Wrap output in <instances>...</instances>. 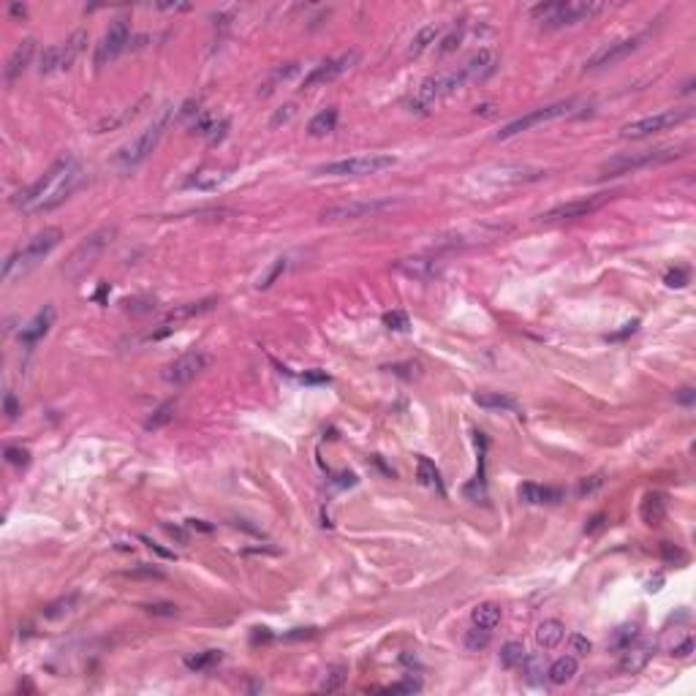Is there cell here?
<instances>
[{"instance_id":"cell-1","label":"cell","mask_w":696,"mask_h":696,"mask_svg":"<svg viewBox=\"0 0 696 696\" xmlns=\"http://www.w3.org/2000/svg\"><path fill=\"white\" fill-rule=\"evenodd\" d=\"M85 166L74 156H60L55 160L31 188L19 193L17 207H22L25 213H49L55 207H60L65 199L85 183Z\"/></svg>"},{"instance_id":"cell-2","label":"cell","mask_w":696,"mask_h":696,"mask_svg":"<svg viewBox=\"0 0 696 696\" xmlns=\"http://www.w3.org/2000/svg\"><path fill=\"white\" fill-rule=\"evenodd\" d=\"M60 240H63V231L58 226H49L44 231H38L33 240H28L25 248L14 251L3 261V283H11L14 278H22L25 272H31L38 261H44L47 256L60 245Z\"/></svg>"},{"instance_id":"cell-3","label":"cell","mask_w":696,"mask_h":696,"mask_svg":"<svg viewBox=\"0 0 696 696\" xmlns=\"http://www.w3.org/2000/svg\"><path fill=\"white\" fill-rule=\"evenodd\" d=\"M604 8H606L604 3H593V0H555V3L533 6L531 14L544 28H566V25H577L602 14Z\"/></svg>"},{"instance_id":"cell-4","label":"cell","mask_w":696,"mask_h":696,"mask_svg":"<svg viewBox=\"0 0 696 696\" xmlns=\"http://www.w3.org/2000/svg\"><path fill=\"white\" fill-rule=\"evenodd\" d=\"M172 115H174V109H172V106H163L150 126L144 128V131H139L131 142H126V144L117 150L115 163H117L120 169H133V166H139L142 160H147V156L156 150V144L160 142V136H163V131L169 126Z\"/></svg>"},{"instance_id":"cell-5","label":"cell","mask_w":696,"mask_h":696,"mask_svg":"<svg viewBox=\"0 0 696 696\" xmlns=\"http://www.w3.org/2000/svg\"><path fill=\"white\" fill-rule=\"evenodd\" d=\"M115 234H117L115 226H103V229L93 231L90 237H85V240L74 248V254L68 256V261H65V267H63L65 278H82L95 261L101 258V254L109 248V242L115 240Z\"/></svg>"},{"instance_id":"cell-6","label":"cell","mask_w":696,"mask_h":696,"mask_svg":"<svg viewBox=\"0 0 696 696\" xmlns=\"http://www.w3.org/2000/svg\"><path fill=\"white\" fill-rule=\"evenodd\" d=\"M683 153L677 150H639V153H620L615 158L604 160L602 169H599V177L606 180V177H620V174H629V172H636V169H645V166H656V163H666L672 158H680Z\"/></svg>"},{"instance_id":"cell-7","label":"cell","mask_w":696,"mask_h":696,"mask_svg":"<svg viewBox=\"0 0 696 696\" xmlns=\"http://www.w3.org/2000/svg\"><path fill=\"white\" fill-rule=\"evenodd\" d=\"M397 163L395 156L386 153H370V156H356V158H343L335 163H326L318 169V174L329 177H365V174H381Z\"/></svg>"},{"instance_id":"cell-8","label":"cell","mask_w":696,"mask_h":696,"mask_svg":"<svg viewBox=\"0 0 696 696\" xmlns=\"http://www.w3.org/2000/svg\"><path fill=\"white\" fill-rule=\"evenodd\" d=\"M465 85H468V76L463 74V68L443 71V74H436V76H430V79H424V82L419 85V90H416L411 103L416 109H427V106H433L436 101L451 95L454 90H460V88H465Z\"/></svg>"},{"instance_id":"cell-9","label":"cell","mask_w":696,"mask_h":696,"mask_svg":"<svg viewBox=\"0 0 696 696\" xmlns=\"http://www.w3.org/2000/svg\"><path fill=\"white\" fill-rule=\"evenodd\" d=\"M85 41H88V33L76 31L65 44H52L41 52V60H38V71L41 74H55V71H65L71 68L76 55L85 49Z\"/></svg>"},{"instance_id":"cell-10","label":"cell","mask_w":696,"mask_h":696,"mask_svg":"<svg viewBox=\"0 0 696 696\" xmlns=\"http://www.w3.org/2000/svg\"><path fill=\"white\" fill-rule=\"evenodd\" d=\"M694 112L686 106V109H666V112H658V115H650V117H642V120H633L629 126L620 128V136L623 139H645V136H653L658 131H666V128L680 126L683 120H688Z\"/></svg>"},{"instance_id":"cell-11","label":"cell","mask_w":696,"mask_h":696,"mask_svg":"<svg viewBox=\"0 0 696 696\" xmlns=\"http://www.w3.org/2000/svg\"><path fill=\"white\" fill-rule=\"evenodd\" d=\"M574 106H577V101H558V103H549V106L533 109V112H528V115H522V117H517V120L506 123V126L498 131V139H508V136H517V133H522V131H531V128H536V126H544V123H549V120L566 117V115H571V109H574Z\"/></svg>"},{"instance_id":"cell-12","label":"cell","mask_w":696,"mask_h":696,"mask_svg":"<svg viewBox=\"0 0 696 696\" xmlns=\"http://www.w3.org/2000/svg\"><path fill=\"white\" fill-rule=\"evenodd\" d=\"M131 44V25L128 19H115V25L103 33V38L95 47V68H106L109 63H115L126 47Z\"/></svg>"},{"instance_id":"cell-13","label":"cell","mask_w":696,"mask_h":696,"mask_svg":"<svg viewBox=\"0 0 696 696\" xmlns=\"http://www.w3.org/2000/svg\"><path fill=\"white\" fill-rule=\"evenodd\" d=\"M395 201L392 199H356V201H343V204H332L321 213L324 221H354V218H367L376 215L381 210H389Z\"/></svg>"},{"instance_id":"cell-14","label":"cell","mask_w":696,"mask_h":696,"mask_svg":"<svg viewBox=\"0 0 696 696\" xmlns=\"http://www.w3.org/2000/svg\"><path fill=\"white\" fill-rule=\"evenodd\" d=\"M207 365H210V356H207L204 351H188V354L177 356L172 365H166L163 381H169V383H174V386H185V383H190L196 376H201V373L207 370Z\"/></svg>"},{"instance_id":"cell-15","label":"cell","mask_w":696,"mask_h":696,"mask_svg":"<svg viewBox=\"0 0 696 696\" xmlns=\"http://www.w3.org/2000/svg\"><path fill=\"white\" fill-rule=\"evenodd\" d=\"M612 196H596V199H579V201H566V204H558L547 213L538 215V221L544 223H558V221H574V218H585L590 213H596L602 204H606Z\"/></svg>"},{"instance_id":"cell-16","label":"cell","mask_w":696,"mask_h":696,"mask_svg":"<svg viewBox=\"0 0 696 696\" xmlns=\"http://www.w3.org/2000/svg\"><path fill=\"white\" fill-rule=\"evenodd\" d=\"M359 60V55L356 52H346V55H340V58H329V60H324V63H318L308 76H305V82H302V88L305 90H310V88H316V85H326V82H335L340 74H346L351 65Z\"/></svg>"},{"instance_id":"cell-17","label":"cell","mask_w":696,"mask_h":696,"mask_svg":"<svg viewBox=\"0 0 696 696\" xmlns=\"http://www.w3.org/2000/svg\"><path fill=\"white\" fill-rule=\"evenodd\" d=\"M639 41H642L639 35H631V38H620V41L604 47L602 52H596V55L588 60V68L596 71V68H606V65H615V63H620V60H626L631 52L639 49Z\"/></svg>"},{"instance_id":"cell-18","label":"cell","mask_w":696,"mask_h":696,"mask_svg":"<svg viewBox=\"0 0 696 696\" xmlns=\"http://www.w3.org/2000/svg\"><path fill=\"white\" fill-rule=\"evenodd\" d=\"M33 55H35V41H33V38H25V41H19V44L14 47V52H11L8 60H6V71H3L6 85H14V82L28 71Z\"/></svg>"},{"instance_id":"cell-19","label":"cell","mask_w":696,"mask_h":696,"mask_svg":"<svg viewBox=\"0 0 696 696\" xmlns=\"http://www.w3.org/2000/svg\"><path fill=\"white\" fill-rule=\"evenodd\" d=\"M52 324H55V308L52 305H44L35 316L28 321V326H22V332H19V340H22V346H35L49 329H52Z\"/></svg>"},{"instance_id":"cell-20","label":"cell","mask_w":696,"mask_h":696,"mask_svg":"<svg viewBox=\"0 0 696 696\" xmlns=\"http://www.w3.org/2000/svg\"><path fill=\"white\" fill-rule=\"evenodd\" d=\"M397 270L408 278H416V281H433L441 275L443 264L436 258H406L397 264Z\"/></svg>"},{"instance_id":"cell-21","label":"cell","mask_w":696,"mask_h":696,"mask_svg":"<svg viewBox=\"0 0 696 696\" xmlns=\"http://www.w3.org/2000/svg\"><path fill=\"white\" fill-rule=\"evenodd\" d=\"M650 656H653V645L650 642H639V645H629L626 650H623V661H620V669L626 672V674H636V672H642L647 661H650Z\"/></svg>"},{"instance_id":"cell-22","label":"cell","mask_w":696,"mask_h":696,"mask_svg":"<svg viewBox=\"0 0 696 696\" xmlns=\"http://www.w3.org/2000/svg\"><path fill=\"white\" fill-rule=\"evenodd\" d=\"M520 501L531 504V506H538V504H558L563 501V490H555V487H541V484H533V481H525L520 487Z\"/></svg>"},{"instance_id":"cell-23","label":"cell","mask_w":696,"mask_h":696,"mask_svg":"<svg viewBox=\"0 0 696 696\" xmlns=\"http://www.w3.org/2000/svg\"><path fill=\"white\" fill-rule=\"evenodd\" d=\"M226 180H229V172H223V169H201V172L190 174L183 185H185V188H196V190H215L218 185H223Z\"/></svg>"},{"instance_id":"cell-24","label":"cell","mask_w":696,"mask_h":696,"mask_svg":"<svg viewBox=\"0 0 696 696\" xmlns=\"http://www.w3.org/2000/svg\"><path fill=\"white\" fill-rule=\"evenodd\" d=\"M492 63H495V55L490 49H481V52H476L474 58H468L460 68L468 76V82H476V79H481V76H487L492 71Z\"/></svg>"},{"instance_id":"cell-25","label":"cell","mask_w":696,"mask_h":696,"mask_svg":"<svg viewBox=\"0 0 696 696\" xmlns=\"http://www.w3.org/2000/svg\"><path fill=\"white\" fill-rule=\"evenodd\" d=\"M563 639H566V626L561 620H544L536 629V642L538 647H544V650L558 647Z\"/></svg>"},{"instance_id":"cell-26","label":"cell","mask_w":696,"mask_h":696,"mask_svg":"<svg viewBox=\"0 0 696 696\" xmlns=\"http://www.w3.org/2000/svg\"><path fill=\"white\" fill-rule=\"evenodd\" d=\"M215 305H218V299H215V297H210V299H201V302H188V305H180V308H174V310H169V313H166V324H177V321H185V318L201 316V313H210V310H213Z\"/></svg>"},{"instance_id":"cell-27","label":"cell","mask_w":696,"mask_h":696,"mask_svg":"<svg viewBox=\"0 0 696 696\" xmlns=\"http://www.w3.org/2000/svg\"><path fill=\"white\" fill-rule=\"evenodd\" d=\"M474 403L487 408V411H514L517 408V400L511 395H504V392H476Z\"/></svg>"},{"instance_id":"cell-28","label":"cell","mask_w":696,"mask_h":696,"mask_svg":"<svg viewBox=\"0 0 696 696\" xmlns=\"http://www.w3.org/2000/svg\"><path fill=\"white\" fill-rule=\"evenodd\" d=\"M666 517V504H664V495H658V492H650L647 498H645V504H642V520L650 525V528H656V525H661Z\"/></svg>"},{"instance_id":"cell-29","label":"cell","mask_w":696,"mask_h":696,"mask_svg":"<svg viewBox=\"0 0 696 696\" xmlns=\"http://www.w3.org/2000/svg\"><path fill=\"white\" fill-rule=\"evenodd\" d=\"M577 669H579V664H577V658L574 656H563V658H558L555 664L549 666V683L552 686H566L569 680H574V674H577Z\"/></svg>"},{"instance_id":"cell-30","label":"cell","mask_w":696,"mask_h":696,"mask_svg":"<svg viewBox=\"0 0 696 696\" xmlns=\"http://www.w3.org/2000/svg\"><path fill=\"white\" fill-rule=\"evenodd\" d=\"M471 620H474V626H479V629L492 631V629L501 623V606H498V604H492V602L479 604L474 612H471Z\"/></svg>"},{"instance_id":"cell-31","label":"cell","mask_w":696,"mask_h":696,"mask_svg":"<svg viewBox=\"0 0 696 696\" xmlns=\"http://www.w3.org/2000/svg\"><path fill=\"white\" fill-rule=\"evenodd\" d=\"M335 126H338V109L329 106V109H321L316 117L310 120L308 133H310V136H326V133L335 131Z\"/></svg>"},{"instance_id":"cell-32","label":"cell","mask_w":696,"mask_h":696,"mask_svg":"<svg viewBox=\"0 0 696 696\" xmlns=\"http://www.w3.org/2000/svg\"><path fill=\"white\" fill-rule=\"evenodd\" d=\"M416 476H419V481H422L424 487H430V490H438V492H443L441 474H438L436 463H430L427 457H419V460H416Z\"/></svg>"},{"instance_id":"cell-33","label":"cell","mask_w":696,"mask_h":696,"mask_svg":"<svg viewBox=\"0 0 696 696\" xmlns=\"http://www.w3.org/2000/svg\"><path fill=\"white\" fill-rule=\"evenodd\" d=\"M443 25H427V28H422V31L413 35L411 41V55H422L430 44H436V38L441 35Z\"/></svg>"},{"instance_id":"cell-34","label":"cell","mask_w":696,"mask_h":696,"mask_svg":"<svg viewBox=\"0 0 696 696\" xmlns=\"http://www.w3.org/2000/svg\"><path fill=\"white\" fill-rule=\"evenodd\" d=\"M223 658L221 650H204V653H196V656H188L185 658V666L193 669V672H204L210 666H215Z\"/></svg>"},{"instance_id":"cell-35","label":"cell","mask_w":696,"mask_h":696,"mask_svg":"<svg viewBox=\"0 0 696 696\" xmlns=\"http://www.w3.org/2000/svg\"><path fill=\"white\" fill-rule=\"evenodd\" d=\"M76 602H79V596H76V593H68V596L58 599V602L47 604V606H44V618H49V620L63 618V615H68V612L76 606Z\"/></svg>"},{"instance_id":"cell-36","label":"cell","mask_w":696,"mask_h":696,"mask_svg":"<svg viewBox=\"0 0 696 696\" xmlns=\"http://www.w3.org/2000/svg\"><path fill=\"white\" fill-rule=\"evenodd\" d=\"M522 661H525V647L520 642H506L501 650V664L506 669H517V666H522Z\"/></svg>"},{"instance_id":"cell-37","label":"cell","mask_w":696,"mask_h":696,"mask_svg":"<svg viewBox=\"0 0 696 696\" xmlns=\"http://www.w3.org/2000/svg\"><path fill=\"white\" fill-rule=\"evenodd\" d=\"M172 419H174V403H163V406H158V408L153 411V416L147 419V424H144V427H147L150 433H156V430H160V427H166Z\"/></svg>"},{"instance_id":"cell-38","label":"cell","mask_w":696,"mask_h":696,"mask_svg":"<svg viewBox=\"0 0 696 696\" xmlns=\"http://www.w3.org/2000/svg\"><path fill=\"white\" fill-rule=\"evenodd\" d=\"M487 645H490V631H487V629H479V626H474L471 631L465 633V647H468V650L479 653V650H484Z\"/></svg>"},{"instance_id":"cell-39","label":"cell","mask_w":696,"mask_h":696,"mask_svg":"<svg viewBox=\"0 0 696 696\" xmlns=\"http://www.w3.org/2000/svg\"><path fill=\"white\" fill-rule=\"evenodd\" d=\"M285 267H288V261H285V258H275V264H272V267L267 270V275H264V278H258L256 288H258V291L270 288V285L275 283V281H278V278H281V275L285 272Z\"/></svg>"},{"instance_id":"cell-40","label":"cell","mask_w":696,"mask_h":696,"mask_svg":"<svg viewBox=\"0 0 696 696\" xmlns=\"http://www.w3.org/2000/svg\"><path fill=\"white\" fill-rule=\"evenodd\" d=\"M343 683H346V669H343V666H335V669L326 674V680L321 683V691H340Z\"/></svg>"},{"instance_id":"cell-41","label":"cell","mask_w":696,"mask_h":696,"mask_svg":"<svg viewBox=\"0 0 696 696\" xmlns=\"http://www.w3.org/2000/svg\"><path fill=\"white\" fill-rule=\"evenodd\" d=\"M631 642H636V626H623V629H618V633H615L612 647L615 650H626Z\"/></svg>"},{"instance_id":"cell-42","label":"cell","mask_w":696,"mask_h":696,"mask_svg":"<svg viewBox=\"0 0 696 696\" xmlns=\"http://www.w3.org/2000/svg\"><path fill=\"white\" fill-rule=\"evenodd\" d=\"M383 324H386L389 329H395V332H406V329L411 326V321H408V316H406L403 310H392V313H383Z\"/></svg>"},{"instance_id":"cell-43","label":"cell","mask_w":696,"mask_h":696,"mask_svg":"<svg viewBox=\"0 0 696 696\" xmlns=\"http://www.w3.org/2000/svg\"><path fill=\"white\" fill-rule=\"evenodd\" d=\"M666 285H672V288H683V285L691 283V272L688 270H683V267H677V270H669L664 278Z\"/></svg>"},{"instance_id":"cell-44","label":"cell","mask_w":696,"mask_h":696,"mask_svg":"<svg viewBox=\"0 0 696 696\" xmlns=\"http://www.w3.org/2000/svg\"><path fill=\"white\" fill-rule=\"evenodd\" d=\"M460 41H463V28H451V33L441 38V47H438V52H441V55H449V52H454V49L460 47Z\"/></svg>"},{"instance_id":"cell-45","label":"cell","mask_w":696,"mask_h":696,"mask_svg":"<svg viewBox=\"0 0 696 696\" xmlns=\"http://www.w3.org/2000/svg\"><path fill=\"white\" fill-rule=\"evenodd\" d=\"M147 615H177L180 606L177 604H166V602H156V604H144L142 606Z\"/></svg>"},{"instance_id":"cell-46","label":"cell","mask_w":696,"mask_h":696,"mask_svg":"<svg viewBox=\"0 0 696 696\" xmlns=\"http://www.w3.org/2000/svg\"><path fill=\"white\" fill-rule=\"evenodd\" d=\"M6 460H8L11 465H28V463H31V454H28V449L8 446V449H6Z\"/></svg>"},{"instance_id":"cell-47","label":"cell","mask_w":696,"mask_h":696,"mask_svg":"<svg viewBox=\"0 0 696 696\" xmlns=\"http://www.w3.org/2000/svg\"><path fill=\"white\" fill-rule=\"evenodd\" d=\"M386 694H416V691H422V683H416V680H403V683H395V686H389V688H383Z\"/></svg>"},{"instance_id":"cell-48","label":"cell","mask_w":696,"mask_h":696,"mask_svg":"<svg viewBox=\"0 0 696 696\" xmlns=\"http://www.w3.org/2000/svg\"><path fill=\"white\" fill-rule=\"evenodd\" d=\"M661 555H664L666 563H683V561H686V552H683V549H677V547H674V544H669V541L661 544Z\"/></svg>"},{"instance_id":"cell-49","label":"cell","mask_w":696,"mask_h":696,"mask_svg":"<svg viewBox=\"0 0 696 696\" xmlns=\"http://www.w3.org/2000/svg\"><path fill=\"white\" fill-rule=\"evenodd\" d=\"M294 112H297V106H294V103H285V106H281V109L275 112V117H272V128H278L281 123H288V120L294 117Z\"/></svg>"},{"instance_id":"cell-50","label":"cell","mask_w":696,"mask_h":696,"mask_svg":"<svg viewBox=\"0 0 696 696\" xmlns=\"http://www.w3.org/2000/svg\"><path fill=\"white\" fill-rule=\"evenodd\" d=\"M569 642H571V653H577V656H588V653H590V642H588L585 636L574 633Z\"/></svg>"},{"instance_id":"cell-51","label":"cell","mask_w":696,"mask_h":696,"mask_svg":"<svg viewBox=\"0 0 696 696\" xmlns=\"http://www.w3.org/2000/svg\"><path fill=\"white\" fill-rule=\"evenodd\" d=\"M318 633V629H294V631L283 633L285 642H299V639H313Z\"/></svg>"},{"instance_id":"cell-52","label":"cell","mask_w":696,"mask_h":696,"mask_svg":"<svg viewBox=\"0 0 696 696\" xmlns=\"http://www.w3.org/2000/svg\"><path fill=\"white\" fill-rule=\"evenodd\" d=\"M3 408H6V416H8V419H17V416H19V406H17V397H14L11 392H6V397H3Z\"/></svg>"},{"instance_id":"cell-53","label":"cell","mask_w":696,"mask_h":696,"mask_svg":"<svg viewBox=\"0 0 696 696\" xmlns=\"http://www.w3.org/2000/svg\"><path fill=\"white\" fill-rule=\"evenodd\" d=\"M128 577H156V579H163V571L160 569H153V566H139V569L128 571Z\"/></svg>"},{"instance_id":"cell-54","label":"cell","mask_w":696,"mask_h":696,"mask_svg":"<svg viewBox=\"0 0 696 696\" xmlns=\"http://www.w3.org/2000/svg\"><path fill=\"white\" fill-rule=\"evenodd\" d=\"M604 479L602 476H590V479H582L579 481V495H585V492H593L596 487H602Z\"/></svg>"},{"instance_id":"cell-55","label":"cell","mask_w":696,"mask_h":696,"mask_svg":"<svg viewBox=\"0 0 696 696\" xmlns=\"http://www.w3.org/2000/svg\"><path fill=\"white\" fill-rule=\"evenodd\" d=\"M636 326H639V321H629V324H626V326H623L620 332H612V335H609L606 340H623V338H629V335H633V332H636Z\"/></svg>"},{"instance_id":"cell-56","label":"cell","mask_w":696,"mask_h":696,"mask_svg":"<svg viewBox=\"0 0 696 696\" xmlns=\"http://www.w3.org/2000/svg\"><path fill=\"white\" fill-rule=\"evenodd\" d=\"M226 128H229V120H226V117L215 123V128L210 131V142H213V144H215V142H221L223 136H226Z\"/></svg>"},{"instance_id":"cell-57","label":"cell","mask_w":696,"mask_h":696,"mask_svg":"<svg viewBox=\"0 0 696 696\" xmlns=\"http://www.w3.org/2000/svg\"><path fill=\"white\" fill-rule=\"evenodd\" d=\"M691 653H694V639H686L683 645L672 647V656H677V658H686V656H691Z\"/></svg>"},{"instance_id":"cell-58","label":"cell","mask_w":696,"mask_h":696,"mask_svg":"<svg viewBox=\"0 0 696 696\" xmlns=\"http://www.w3.org/2000/svg\"><path fill=\"white\" fill-rule=\"evenodd\" d=\"M696 400V392L691 386H686V389H680V395H677V403H683V406H691Z\"/></svg>"},{"instance_id":"cell-59","label":"cell","mask_w":696,"mask_h":696,"mask_svg":"<svg viewBox=\"0 0 696 696\" xmlns=\"http://www.w3.org/2000/svg\"><path fill=\"white\" fill-rule=\"evenodd\" d=\"M185 525H188L190 531H204V533H210V531H213V525H207L204 520H188Z\"/></svg>"},{"instance_id":"cell-60","label":"cell","mask_w":696,"mask_h":696,"mask_svg":"<svg viewBox=\"0 0 696 696\" xmlns=\"http://www.w3.org/2000/svg\"><path fill=\"white\" fill-rule=\"evenodd\" d=\"M193 112H199V101H193V98H190V101H185V103H183V109H180V117H188V115H193Z\"/></svg>"},{"instance_id":"cell-61","label":"cell","mask_w":696,"mask_h":696,"mask_svg":"<svg viewBox=\"0 0 696 696\" xmlns=\"http://www.w3.org/2000/svg\"><path fill=\"white\" fill-rule=\"evenodd\" d=\"M302 381H308V383H326L329 376H326V373H305Z\"/></svg>"},{"instance_id":"cell-62","label":"cell","mask_w":696,"mask_h":696,"mask_svg":"<svg viewBox=\"0 0 696 696\" xmlns=\"http://www.w3.org/2000/svg\"><path fill=\"white\" fill-rule=\"evenodd\" d=\"M602 525H604V514H596V517H593V520H590V525H588V528H585V531H588V533H593V531H599V528H602Z\"/></svg>"},{"instance_id":"cell-63","label":"cell","mask_w":696,"mask_h":696,"mask_svg":"<svg viewBox=\"0 0 696 696\" xmlns=\"http://www.w3.org/2000/svg\"><path fill=\"white\" fill-rule=\"evenodd\" d=\"M163 531H166V533H169V536L180 538V541H183V544H185V538H188V536H185V533H183V531H180V528H172V525H163Z\"/></svg>"},{"instance_id":"cell-64","label":"cell","mask_w":696,"mask_h":696,"mask_svg":"<svg viewBox=\"0 0 696 696\" xmlns=\"http://www.w3.org/2000/svg\"><path fill=\"white\" fill-rule=\"evenodd\" d=\"M11 14H14V17H25V14H28V8H25V6H19V3H14V6H11Z\"/></svg>"}]
</instances>
